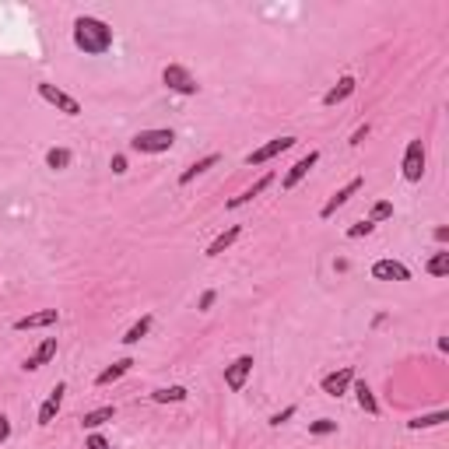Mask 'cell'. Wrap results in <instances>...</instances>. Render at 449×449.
Segmentation results:
<instances>
[{
  "label": "cell",
  "mask_w": 449,
  "mask_h": 449,
  "mask_svg": "<svg viewBox=\"0 0 449 449\" xmlns=\"http://www.w3.org/2000/svg\"><path fill=\"white\" fill-rule=\"evenodd\" d=\"M365 137H369V127H358V130L351 134V141H348V144H351V147H358V144H362Z\"/></svg>",
  "instance_id": "cell-32"
},
{
  "label": "cell",
  "mask_w": 449,
  "mask_h": 449,
  "mask_svg": "<svg viewBox=\"0 0 449 449\" xmlns=\"http://www.w3.org/2000/svg\"><path fill=\"white\" fill-rule=\"evenodd\" d=\"M428 274H432V278H446V274H449V253H446V250H439V253L428 260Z\"/></svg>",
  "instance_id": "cell-26"
},
{
  "label": "cell",
  "mask_w": 449,
  "mask_h": 449,
  "mask_svg": "<svg viewBox=\"0 0 449 449\" xmlns=\"http://www.w3.org/2000/svg\"><path fill=\"white\" fill-rule=\"evenodd\" d=\"M88 449H109V442H106V435H88Z\"/></svg>",
  "instance_id": "cell-30"
},
{
  "label": "cell",
  "mask_w": 449,
  "mask_h": 449,
  "mask_svg": "<svg viewBox=\"0 0 449 449\" xmlns=\"http://www.w3.org/2000/svg\"><path fill=\"white\" fill-rule=\"evenodd\" d=\"M39 99L49 102V106H56L60 112H67V116H77V112H81V102H77L74 95H67V92H60V88L49 84V81H39Z\"/></svg>",
  "instance_id": "cell-4"
},
{
  "label": "cell",
  "mask_w": 449,
  "mask_h": 449,
  "mask_svg": "<svg viewBox=\"0 0 449 449\" xmlns=\"http://www.w3.org/2000/svg\"><path fill=\"white\" fill-rule=\"evenodd\" d=\"M372 228H376L372 221H358V225H351V228H348V239H362V235H369Z\"/></svg>",
  "instance_id": "cell-29"
},
{
  "label": "cell",
  "mask_w": 449,
  "mask_h": 449,
  "mask_svg": "<svg viewBox=\"0 0 449 449\" xmlns=\"http://www.w3.org/2000/svg\"><path fill=\"white\" fill-rule=\"evenodd\" d=\"M316 162H319V151H309L306 158H298V162H295V165L288 169V175L281 179V186H284V190H295V186H298V183H302V179H306V172H309V169H313Z\"/></svg>",
  "instance_id": "cell-12"
},
{
  "label": "cell",
  "mask_w": 449,
  "mask_h": 449,
  "mask_svg": "<svg viewBox=\"0 0 449 449\" xmlns=\"http://www.w3.org/2000/svg\"><path fill=\"white\" fill-rule=\"evenodd\" d=\"M309 432H313V435H330V432H337V422H330V417H319V422L309 425Z\"/></svg>",
  "instance_id": "cell-27"
},
{
  "label": "cell",
  "mask_w": 449,
  "mask_h": 449,
  "mask_svg": "<svg viewBox=\"0 0 449 449\" xmlns=\"http://www.w3.org/2000/svg\"><path fill=\"white\" fill-rule=\"evenodd\" d=\"M354 383V369H341V372H330L323 376V393L326 397H344Z\"/></svg>",
  "instance_id": "cell-11"
},
{
  "label": "cell",
  "mask_w": 449,
  "mask_h": 449,
  "mask_svg": "<svg viewBox=\"0 0 449 449\" xmlns=\"http://www.w3.org/2000/svg\"><path fill=\"white\" fill-rule=\"evenodd\" d=\"M186 397H190L186 386H162V390H155V393H151V400H155V404H179V400H186Z\"/></svg>",
  "instance_id": "cell-20"
},
{
  "label": "cell",
  "mask_w": 449,
  "mask_h": 449,
  "mask_svg": "<svg viewBox=\"0 0 449 449\" xmlns=\"http://www.w3.org/2000/svg\"><path fill=\"white\" fill-rule=\"evenodd\" d=\"M71 158H74V155L67 151V147H49V151H46V165L56 169V172H60V169H67Z\"/></svg>",
  "instance_id": "cell-24"
},
{
  "label": "cell",
  "mask_w": 449,
  "mask_h": 449,
  "mask_svg": "<svg viewBox=\"0 0 449 449\" xmlns=\"http://www.w3.org/2000/svg\"><path fill=\"white\" fill-rule=\"evenodd\" d=\"M215 298H218V291H204V295H200V309L207 313V309L215 306Z\"/></svg>",
  "instance_id": "cell-34"
},
{
  "label": "cell",
  "mask_w": 449,
  "mask_h": 449,
  "mask_svg": "<svg viewBox=\"0 0 449 449\" xmlns=\"http://www.w3.org/2000/svg\"><path fill=\"white\" fill-rule=\"evenodd\" d=\"M112 417H116V407H112V404H106V407H95V411H88V414L81 417V425L95 432V428H102L106 422H112Z\"/></svg>",
  "instance_id": "cell-19"
},
{
  "label": "cell",
  "mask_w": 449,
  "mask_h": 449,
  "mask_svg": "<svg viewBox=\"0 0 449 449\" xmlns=\"http://www.w3.org/2000/svg\"><path fill=\"white\" fill-rule=\"evenodd\" d=\"M372 278L376 281H411V271L397 260H376L372 263Z\"/></svg>",
  "instance_id": "cell-9"
},
{
  "label": "cell",
  "mask_w": 449,
  "mask_h": 449,
  "mask_svg": "<svg viewBox=\"0 0 449 449\" xmlns=\"http://www.w3.org/2000/svg\"><path fill=\"white\" fill-rule=\"evenodd\" d=\"M442 422H449V411H435V414H422V417H414V422H407V428H435V425H442Z\"/></svg>",
  "instance_id": "cell-23"
},
{
  "label": "cell",
  "mask_w": 449,
  "mask_h": 449,
  "mask_svg": "<svg viewBox=\"0 0 449 449\" xmlns=\"http://www.w3.org/2000/svg\"><path fill=\"white\" fill-rule=\"evenodd\" d=\"M291 414H295V407H284L281 414H274V417H271V425H274V428H278V425H284V422H288Z\"/></svg>",
  "instance_id": "cell-33"
},
{
  "label": "cell",
  "mask_w": 449,
  "mask_h": 449,
  "mask_svg": "<svg viewBox=\"0 0 449 449\" xmlns=\"http://www.w3.org/2000/svg\"><path fill=\"white\" fill-rule=\"evenodd\" d=\"M239 235H243V225H228V228H225V232H221V235L215 239V243L207 246V256H221V253H225V250H228V246L235 243Z\"/></svg>",
  "instance_id": "cell-18"
},
{
  "label": "cell",
  "mask_w": 449,
  "mask_h": 449,
  "mask_svg": "<svg viewBox=\"0 0 449 449\" xmlns=\"http://www.w3.org/2000/svg\"><path fill=\"white\" fill-rule=\"evenodd\" d=\"M354 88H358V81L348 74V77H341L334 88H330V92H326L323 95V106H337V102H344V99H351L354 95Z\"/></svg>",
  "instance_id": "cell-14"
},
{
  "label": "cell",
  "mask_w": 449,
  "mask_h": 449,
  "mask_svg": "<svg viewBox=\"0 0 449 449\" xmlns=\"http://www.w3.org/2000/svg\"><path fill=\"white\" fill-rule=\"evenodd\" d=\"M218 162H221V155H207V158H200V162H193V165H190V169H186L183 175H179V183H183V186H186V183H193V179H197L200 172H207V169H215Z\"/></svg>",
  "instance_id": "cell-21"
},
{
  "label": "cell",
  "mask_w": 449,
  "mask_h": 449,
  "mask_svg": "<svg viewBox=\"0 0 449 449\" xmlns=\"http://www.w3.org/2000/svg\"><path fill=\"white\" fill-rule=\"evenodd\" d=\"M250 372H253V354H239L232 365H225V386L228 390H243L246 386V379H250Z\"/></svg>",
  "instance_id": "cell-7"
},
{
  "label": "cell",
  "mask_w": 449,
  "mask_h": 449,
  "mask_svg": "<svg viewBox=\"0 0 449 449\" xmlns=\"http://www.w3.org/2000/svg\"><path fill=\"white\" fill-rule=\"evenodd\" d=\"M112 172H116V175H123V172H127V158H123V155H116V158H112Z\"/></svg>",
  "instance_id": "cell-35"
},
{
  "label": "cell",
  "mask_w": 449,
  "mask_h": 449,
  "mask_svg": "<svg viewBox=\"0 0 449 449\" xmlns=\"http://www.w3.org/2000/svg\"><path fill=\"white\" fill-rule=\"evenodd\" d=\"M390 215H393V204H386V200H379V204L372 207V218H369V221L376 225V221H383V218H390Z\"/></svg>",
  "instance_id": "cell-28"
},
{
  "label": "cell",
  "mask_w": 449,
  "mask_h": 449,
  "mask_svg": "<svg viewBox=\"0 0 449 449\" xmlns=\"http://www.w3.org/2000/svg\"><path fill=\"white\" fill-rule=\"evenodd\" d=\"M74 46L88 56H99L106 49H112V28L102 18H77L74 21Z\"/></svg>",
  "instance_id": "cell-1"
},
{
  "label": "cell",
  "mask_w": 449,
  "mask_h": 449,
  "mask_svg": "<svg viewBox=\"0 0 449 449\" xmlns=\"http://www.w3.org/2000/svg\"><path fill=\"white\" fill-rule=\"evenodd\" d=\"M147 330H151V316H141V319L130 326V330L123 334V344H137L141 337H147Z\"/></svg>",
  "instance_id": "cell-25"
},
{
  "label": "cell",
  "mask_w": 449,
  "mask_h": 449,
  "mask_svg": "<svg viewBox=\"0 0 449 449\" xmlns=\"http://www.w3.org/2000/svg\"><path fill=\"white\" fill-rule=\"evenodd\" d=\"M130 369H134V358H119V362H112L109 369H102V372H99V379H95V383H99V386H109V383H116V379H123Z\"/></svg>",
  "instance_id": "cell-16"
},
{
  "label": "cell",
  "mask_w": 449,
  "mask_h": 449,
  "mask_svg": "<svg viewBox=\"0 0 449 449\" xmlns=\"http://www.w3.org/2000/svg\"><path fill=\"white\" fill-rule=\"evenodd\" d=\"M271 183H274V175H271V172H267L263 179H256V183H253L250 190H243V193H239V197H232V200H228V207H232V211H235V207H243V204H250L253 197H260V193H263L267 186H271Z\"/></svg>",
  "instance_id": "cell-17"
},
{
  "label": "cell",
  "mask_w": 449,
  "mask_h": 449,
  "mask_svg": "<svg viewBox=\"0 0 449 449\" xmlns=\"http://www.w3.org/2000/svg\"><path fill=\"white\" fill-rule=\"evenodd\" d=\"M295 141H298V137H274V141H267L263 147H256V151H250V155H246V165H263V162L278 158L281 151L295 147Z\"/></svg>",
  "instance_id": "cell-6"
},
{
  "label": "cell",
  "mask_w": 449,
  "mask_h": 449,
  "mask_svg": "<svg viewBox=\"0 0 449 449\" xmlns=\"http://www.w3.org/2000/svg\"><path fill=\"white\" fill-rule=\"evenodd\" d=\"M422 175H425V144L411 141L407 151H404V179L407 183H417Z\"/></svg>",
  "instance_id": "cell-5"
},
{
  "label": "cell",
  "mask_w": 449,
  "mask_h": 449,
  "mask_svg": "<svg viewBox=\"0 0 449 449\" xmlns=\"http://www.w3.org/2000/svg\"><path fill=\"white\" fill-rule=\"evenodd\" d=\"M8 439H11V422H8L4 414H0V446H4Z\"/></svg>",
  "instance_id": "cell-31"
},
{
  "label": "cell",
  "mask_w": 449,
  "mask_h": 449,
  "mask_svg": "<svg viewBox=\"0 0 449 449\" xmlns=\"http://www.w3.org/2000/svg\"><path fill=\"white\" fill-rule=\"evenodd\" d=\"M64 393H67V383H56L53 386V393L43 400L39 407V425H53V417L60 414V407H64Z\"/></svg>",
  "instance_id": "cell-10"
},
{
  "label": "cell",
  "mask_w": 449,
  "mask_h": 449,
  "mask_svg": "<svg viewBox=\"0 0 449 449\" xmlns=\"http://www.w3.org/2000/svg\"><path fill=\"white\" fill-rule=\"evenodd\" d=\"M172 144H175L172 130H141L130 141V147H134V151H141V155H162V151H169Z\"/></svg>",
  "instance_id": "cell-2"
},
{
  "label": "cell",
  "mask_w": 449,
  "mask_h": 449,
  "mask_svg": "<svg viewBox=\"0 0 449 449\" xmlns=\"http://www.w3.org/2000/svg\"><path fill=\"white\" fill-rule=\"evenodd\" d=\"M354 397H358V407L369 411V414H379V400L372 397V390L365 383H354Z\"/></svg>",
  "instance_id": "cell-22"
},
{
  "label": "cell",
  "mask_w": 449,
  "mask_h": 449,
  "mask_svg": "<svg viewBox=\"0 0 449 449\" xmlns=\"http://www.w3.org/2000/svg\"><path fill=\"white\" fill-rule=\"evenodd\" d=\"M362 183H365V179H362V175H354V179H351V183H348L344 190H337V193H334L330 200L323 204L319 218H334V215H337V207H344V204H348V200H351V197L358 193V190H362Z\"/></svg>",
  "instance_id": "cell-8"
},
{
  "label": "cell",
  "mask_w": 449,
  "mask_h": 449,
  "mask_svg": "<svg viewBox=\"0 0 449 449\" xmlns=\"http://www.w3.org/2000/svg\"><path fill=\"white\" fill-rule=\"evenodd\" d=\"M162 81H165V88L169 92H179V95H197V77L186 71V67H179V64H169L165 71H162Z\"/></svg>",
  "instance_id": "cell-3"
},
{
  "label": "cell",
  "mask_w": 449,
  "mask_h": 449,
  "mask_svg": "<svg viewBox=\"0 0 449 449\" xmlns=\"http://www.w3.org/2000/svg\"><path fill=\"white\" fill-rule=\"evenodd\" d=\"M53 358H56V337H46V341H43V344L32 351V354L25 358V369H28V372H36V369L49 365Z\"/></svg>",
  "instance_id": "cell-13"
},
{
  "label": "cell",
  "mask_w": 449,
  "mask_h": 449,
  "mask_svg": "<svg viewBox=\"0 0 449 449\" xmlns=\"http://www.w3.org/2000/svg\"><path fill=\"white\" fill-rule=\"evenodd\" d=\"M56 323V309H43V313H32L14 323V330H39V326H53Z\"/></svg>",
  "instance_id": "cell-15"
}]
</instances>
